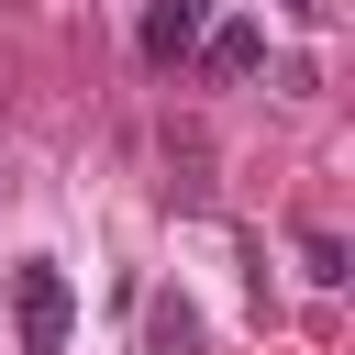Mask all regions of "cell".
<instances>
[{
  "label": "cell",
  "mask_w": 355,
  "mask_h": 355,
  "mask_svg": "<svg viewBox=\"0 0 355 355\" xmlns=\"http://www.w3.org/2000/svg\"><path fill=\"white\" fill-rule=\"evenodd\" d=\"M11 322H22V355H67V322H78V288L55 255H22L11 266Z\"/></svg>",
  "instance_id": "1"
},
{
  "label": "cell",
  "mask_w": 355,
  "mask_h": 355,
  "mask_svg": "<svg viewBox=\"0 0 355 355\" xmlns=\"http://www.w3.org/2000/svg\"><path fill=\"white\" fill-rule=\"evenodd\" d=\"M200 33H211V0H144V67H189L200 55Z\"/></svg>",
  "instance_id": "2"
},
{
  "label": "cell",
  "mask_w": 355,
  "mask_h": 355,
  "mask_svg": "<svg viewBox=\"0 0 355 355\" xmlns=\"http://www.w3.org/2000/svg\"><path fill=\"white\" fill-rule=\"evenodd\" d=\"M255 67H266V33H255V22H211V33H200V78L233 89V78H255Z\"/></svg>",
  "instance_id": "3"
},
{
  "label": "cell",
  "mask_w": 355,
  "mask_h": 355,
  "mask_svg": "<svg viewBox=\"0 0 355 355\" xmlns=\"http://www.w3.org/2000/svg\"><path fill=\"white\" fill-rule=\"evenodd\" d=\"M300 277H311V288H344V277H355L344 233H300Z\"/></svg>",
  "instance_id": "4"
}]
</instances>
